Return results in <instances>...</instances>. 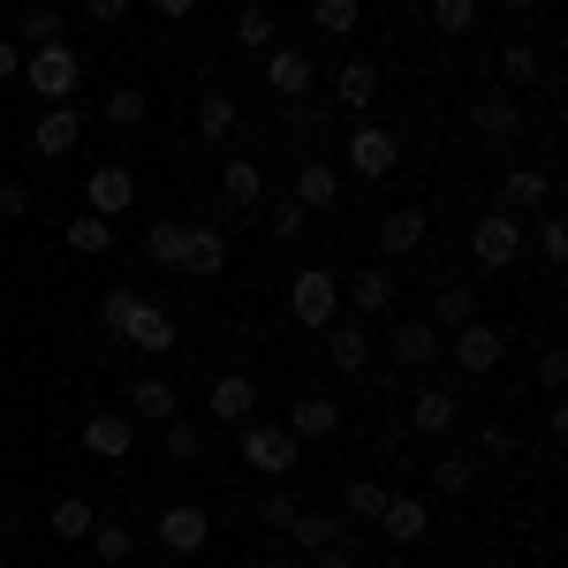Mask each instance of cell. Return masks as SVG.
Segmentation results:
<instances>
[{
  "mask_svg": "<svg viewBox=\"0 0 568 568\" xmlns=\"http://www.w3.org/2000/svg\"><path fill=\"white\" fill-rule=\"evenodd\" d=\"M342 160H349V175L379 182V175H394V168H402V136L379 130V122H356L349 144H342Z\"/></svg>",
  "mask_w": 568,
  "mask_h": 568,
  "instance_id": "5",
  "label": "cell"
},
{
  "mask_svg": "<svg viewBox=\"0 0 568 568\" xmlns=\"http://www.w3.org/2000/svg\"><path fill=\"white\" fill-rule=\"evenodd\" d=\"M288 311H296V326H334L342 318V273H326V265H304L296 281H288Z\"/></svg>",
  "mask_w": 568,
  "mask_h": 568,
  "instance_id": "2",
  "label": "cell"
},
{
  "mask_svg": "<svg viewBox=\"0 0 568 568\" xmlns=\"http://www.w3.org/2000/svg\"><path fill=\"white\" fill-rule=\"evenodd\" d=\"M61 39H69V16H61L53 0H31V8H23V23H16V45L31 53V45H61Z\"/></svg>",
  "mask_w": 568,
  "mask_h": 568,
  "instance_id": "24",
  "label": "cell"
},
{
  "mask_svg": "<svg viewBox=\"0 0 568 568\" xmlns=\"http://www.w3.org/2000/svg\"><path fill=\"white\" fill-rule=\"evenodd\" d=\"M409 425H417V433H455V394H447V387H417Z\"/></svg>",
  "mask_w": 568,
  "mask_h": 568,
  "instance_id": "30",
  "label": "cell"
},
{
  "mask_svg": "<svg viewBox=\"0 0 568 568\" xmlns=\"http://www.w3.org/2000/svg\"><path fill=\"white\" fill-rule=\"evenodd\" d=\"M493 8H508V16H524V8H538V0H493Z\"/></svg>",
  "mask_w": 568,
  "mask_h": 568,
  "instance_id": "55",
  "label": "cell"
},
{
  "mask_svg": "<svg viewBox=\"0 0 568 568\" xmlns=\"http://www.w3.org/2000/svg\"><path fill=\"white\" fill-rule=\"evenodd\" d=\"M447 356H455V372L485 379V372L508 356V334H500V326H485V318H470V326H455V349H447Z\"/></svg>",
  "mask_w": 568,
  "mask_h": 568,
  "instance_id": "8",
  "label": "cell"
},
{
  "mask_svg": "<svg viewBox=\"0 0 568 568\" xmlns=\"http://www.w3.org/2000/svg\"><path fill=\"white\" fill-rule=\"evenodd\" d=\"M546 205H554V175H546V168H508V175H500V213H546Z\"/></svg>",
  "mask_w": 568,
  "mask_h": 568,
  "instance_id": "13",
  "label": "cell"
},
{
  "mask_svg": "<svg viewBox=\"0 0 568 568\" xmlns=\"http://www.w3.org/2000/svg\"><path fill=\"white\" fill-rule=\"evenodd\" d=\"M197 136H235V99H227V91H205V99H197Z\"/></svg>",
  "mask_w": 568,
  "mask_h": 568,
  "instance_id": "36",
  "label": "cell"
},
{
  "mask_svg": "<svg viewBox=\"0 0 568 568\" xmlns=\"http://www.w3.org/2000/svg\"><path fill=\"white\" fill-rule=\"evenodd\" d=\"M258 524L265 530H288V524H296V493H288V485H273V493L258 500Z\"/></svg>",
  "mask_w": 568,
  "mask_h": 568,
  "instance_id": "46",
  "label": "cell"
},
{
  "mask_svg": "<svg viewBox=\"0 0 568 568\" xmlns=\"http://www.w3.org/2000/svg\"><path fill=\"white\" fill-rule=\"evenodd\" d=\"M91 524H99V508H91V500H77V493H61V500L45 508V530H53V538H69V546H84Z\"/></svg>",
  "mask_w": 568,
  "mask_h": 568,
  "instance_id": "26",
  "label": "cell"
},
{
  "mask_svg": "<svg viewBox=\"0 0 568 568\" xmlns=\"http://www.w3.org/2000/svg\"><path fill=\"white\" fill-rule=\"evenodd\" d=\"M31 213V190L23 182H0V220H23Z\"/></svg>",
  "mask_w": 568,
  "mask_h": 568,
  "instance_id": "51",
  "label": "cell"
},
{
  "mask_svg": "<svg viewBox=\"0 0 568 568\" xmlns=\"http://www.w3.org/2000/svg\"><path fill=\"white\" fill-rule=\"evenodd\" d=\"M425 227H433V220H425V205H402V213H387V220H379V258H409V251L425 243Z\"/></svg>",
  "mask_w": 568,
  "mask_h": 568,
  "instance_id": "23",
  "label": "cell"
},
{
  "mask_svg": "<svg viewBox=\"0 0 568 568\" xmlns=\"http://www.w3.org/2000/svg\"><path fill=\"white\" fill-rule=\"evenodd\" d=\"M77 439H84V455H99V463H122V455L136 447V417L130 409H91Z\"/></svg>",
  "mask_w": 568,
  "mask_h": 568,
  "instance_id": "9",
  "label": "cell"
},
{
  "mask_svg": "<svg viewBox=\"0 0 568 568\" xmlns=\"http://www.w3.org/2000/svg\"><path fill=\"white\" fill-rule=\"evenodd\" d=\"M205 538H213V516H205L197 500L160 508V546H168V554H205Z\"/></svg>",
  "mask_w": 568,
  "mask_h": 568,
  "instance_id": "12",
  "label": "cell"
},
{
  "mask_svg": "<svg viewBox=\"0 0 568 568\" xmlns=\"http://www.w3.org/2000/svg\"><path fill=\"white\" fill-rule=\"evenodd\" d=\"M122 342H130V349H175V318H168V311L160 304H144V296H136V311H130V326H122Z\"/></svg>",
  "mask_w": 568,
  "mask_h": 568,
  "instance_id": "22",
  "label": "cell"
},
{
  "mask_svg": "<svg viewBox=\"0 0 568 568\" xmlns=\"http://www.w3.org/2000/svg\"><path fill=\"white\" fill-rule=\"evenodd\" d=\"M288 433L296 439H334L342 433V402H334V394H296V402H288Z\"/></svg>",
  "mask_w": 568,
  "mask_h": 568,
  "instance_id": "16",
  "label": "cell"
},
{
  "mask_svg": "<svg viewBox=\"0 0 568 568\" xmlns=\"http://www.w3.org/2000/svg\"><path fill=\"white\" fill-rule=\"evenodd\" d=\"M387 356L402 364V372H425V364L439 356V326H433V318H402L394 342H387Z\"/></svg>",
  "mask_w": 568,
  "mask_h": 568,
  "instance_id": "18",
  "label": "cell"
},
{
  "mask_svg": "<svg viewBox=\"0 0 568 568\" xmlns=\"http://www.w3.org/2000/svg\"><path fill=\"white\" fill-rule=\"evenodd\" d=\"M356 23H364L356 0H311V31H318V39H349Z\"/></svg>",
  "mask_w": 568,
  "mask_h": 568,
  "instance_id": "33",
  "label": "cell"
},
{
  "mask_svg": "<svg viewBox=\"0 0 568 568\" xmlns=\"http://www.w3.org/2000/svg\"><path fill=\"white\" fill-rule=\"evenodd\" d=\"M311 84H318V61H311L304 45H273V53H265V91H273V99L296 106V99H311Z\"/></svg>",
  "mask_w": 568,
  "mask_h": 568,
  "instance_id": "7",
  "label": "cell"
},
{
  "mask_svg": "<svg viewBox=\"0 0 568 568\" xmlns=\"http://www.w3.org/2000/svg\"><path fill=\"white\" fill-rule=\"evenodd\" d=\"M326 364H334V372H364V364H372L364 318H334V326H326Z\"/></svg>",
  "mask_w": 568,
  "mask_h": 568,
  "instance_id": "20",
  "label": "cell"
},
{
  "mask_svg": "<svg viewBox=\"0 0 568 568\" xmlns=\"http://www.w3.org/2000/svg\"><path fill=\"white\" fill-rule=\"evenodd\" d=\"M273 39H281L273 8H258V0H243V8H235V45H258V53H273Z\"/></svg>",
  "mask_w": 568,
  "mask_h": 568,
  "instance_id": "32",
  "label": "cell"
},
{
  "mask_svg": "<svg viewBox=\"0 0 568 568\" xmlns=\"http://www.w3.org/2000/svg\"><path fill=\"white\" fill-rule=\"evenodd\" d=\"M220 197H227L235 213H251V205L265 197V175H258V160H227V168H220Z\"/></svg>",
  "mask_w": 568,
  "mask_h": 568,
  "instance_id": "28",
  "label": "cell"
},
{
  "mask_svg": "<svg viewBox=\"0 0 568 568\" xmlns=\"http://www.w3.org/2000/svg\"><path fill=\"white\" fill-rule=\"evenodd\" d=\"M152 16H168V23H182V16H197V0H144Z\"/></svg>",
  "mask_w": 568,
  "mask_h": 568,
  "instance_id": "54",
  "label": "cell"
},
{
  "mask_svg": "<svg viewBox=\"0 0 568 568\" xmlns=\"http://www.w3.org/2000/svg\"><path fill=\"white\" fill-rule=\"evenodd\" d=\"M478 455H485V463H508V455H516V433H508V425H485V433H478Z\"/></svg>",
  "mask_w": 568,
  "mask_h": 568,
  "instance_id": "47",
  "label": "cell"
},
{
  "mask_svg": "<svg viewBox=\"0 0 568 568\" xmlns=\"http://www.w3.org/2000/svg\"><path fill=\"white\" fill-rule=\"evenodd\" d=\"M23 84L39 91L45 106H61L69 91L84 84V53H77L69 39H61V45H31V53H23Z\"/></svg>",
  "mask_w": 568,
  "mask_h": 568,
  "instance_id": "1",
  "label": "cell"
},
{
  "mask_svg": "<svg viewBox=\"0 0 568 568\" xmlns=\"http://www.w3.org/2000/svg\"><path fill=\"white\" fill-rule=\"evenodd\" d=\"M470 258H478L485 273L516 265V258H524V220L500 213V205H493V213H478V220H470Z\"/></svg>",
  "mask_w": 568,
  "mask_h": 568,
  "instance_id": "4",
  "label": "cell"
},
{
  "mask_svg": "<svg viewBox=\"0 0 568 568\" xmlns=\"http://www.w3.org/2000/svg\"><path fill=\"white\" fill-rule=\"evenodd\" d=\"M8 77H23V45L16 39H0V84H8Z\"/></svg>",
  "mask_w": 568,
  "mask_h": 568,
  "instance_id": "53",
  "label": "cell"
},
{
  "mask_svg": "<svg viewBox=\"0 0 568 568\" xmlns=\"http://www.w3.org/2000/svg\"><path fill=\"white\" fill-rule=\"evenodd\" d=\"M288 538H296V554H326L334 538H349L342 530V516H318V508H296V524H288Z\"/></svg>",
  "mask_w": 568,
  "mask_h": 568,
  "instance_id": "29",
  "label": "cell"
},
{
  "mask_svg": "<svg viewBox=\"0 0 568 568\" xmlns=\"http://www.w3.org/2000/svg\"><path fill=\"white\" fill-rule=\"evenodd\" d=\"M304 205H296V197H281V213H273V235H281V243H296V235H304Z\"/></svg>",
  "mask_w": 568,
  "mask_h": 568,
  "instance_id": "48",
  "label": "cell"
},
{
  "mask_svg": "<svg viewBox=\"0 0 568 568\" xmlns=\"http://www.w3.org/2000/svg\"><path fill=\"white\" fill-rule=\"evenodd\" d=\"M130 417H152V425L182 417V394H175V379H136V387H130Z\"/></svg>",
  "mask_w": 568,
  "mask_h": 568,
  "instance_id": "27",
  "label": "cell"
},
{
  "mask_svg": "<svg viewBox=\"0 0 568 568\" xmlns=\"http://www.w3.org/2000/svg\"><path fill=\"white\" fill-rule=\"evenodd\" d=\"M258 568H304V561H258Z\"/></svg>",
  "mask_w": 568,
  "mask_h": 568,
  "instance_id": "56",
  "label": "cell"
},
{
  "mask_svg": "<svg viewBox=\"0 0 568 568\" xmlns=\"http://www.w3.org/2000/svg\"><path fill=\"white\" fill-rule=\"evenodd\" d=\"M182 243H190V220H160V227H144V258L168 265V273L182 265Z\"/></svg>",
  "mask_w": 568,
  "mask_h": 568,
  "instance_id": "31",
  "label": "cell"
},
{
  "mask_svg": "<svg viewBox=\"0 0 568 568\" xmlns=\"http://www.w3.org/2000/svg\"><path fill=\"white\" fill-rule=\"evenodd\" d=\"M130 205H136V175H130V168H91V175H84V213L122 220Z\"/></svg>",
  "mask_w": 568,
  "mask_h": 568,
  "instance_id": "10",
  "label": "cell"
},
{
  "mask_svg": "<svg viewBox=\"0 0 568 568\" xmlns=\"http://www.w3.org/2000/svg\"><path fill=\"white\" fill-rule=\"evenodd\" d=\"M470 136H478L485 152H508V144L524 136V99H508V91L470 99Z\"/></svg>",
  "mask_w": 568,
  "mask_h": 568,
  "instance_id": "6",
  "label": "cell"
},
{
  "mask_svg": "<svg viewBox=\"0 0 568 568\" xmlns=\"http://www.w3.org/2000/svg\"><path fill=\"white\" fill-rule=\"evenodd\" d=\"M311 568H364V561H356V546H349V538H334L326 554H311Z\"/></svg>",
  "mask_w": 568,
  "mask_h": 568,
  "instance_id": "50",
  "label": "cell"
},
{
  "mask_svg": "<svg viewBox=\"0 0 568 568\" xmlns=\"http://www.w3.org/2000/svg\"><path fill=\"white\" fill-rule=\"evenodd\" d=\"M175 273H190V281H213V273H227V235L220 227H190V243H182V265Z\"/></svg>",
  "mask_w": 568,
  "mask_h": 568,
  "instance_id": "19",
  "label": "cell"
},
{
  "mask_svg": "<svg viewBox=\"0 0 568 568\" xmlns=\"http://www.w3.org/2000/svg\"><path fill=\"white\" fill-rule=\"evenodd\" d=\"M470 23H478V0H433V31L439 39H470Z\"/></svg>",
  "mask_w": 568,
  "mask_h": 568,
  "instance_id": "38",
  "label": "cell"
},
{
  "mask_svg": "<svg viewBox=\"0 0 568 568\" xmlns=\"http://www.w3.org/2000/svg\"><path fill=\"white\" fill-rule=\"evenodd\" d=\"M160 455H168V463H197V455H205V425L168 417V425H160Z\"/></svg>",
  "mask_w": 568,
  "mask_h": 568,
  "instance_id": "34",
  "label": "cell"
},
{
  "mask_svg": "<svg viewBox=\"0 0 568 568\" xmlns=\"http://www.w3.org/2000/svg\"><path fill=\"white\" fill-rule=\"evenodd\" d=\"M91 546H99V561L106 568H122L136 554V530H122V524H91Z\"/></svg>",
  "mask_w": 568,
  "mask_h": 568,
  "instance_id": "41",
  "label": "cell"
},
{
  "mask_svg": "<svg viewBox=\"0 0 568 568\" xmlns=\"http://www.w3.org/2000/svg\"><path fill=\"white\" fill-rule=\"evenodd\" d=\"M61 235H69V251H84V258H106V251H114V227H106L99 213H77Z\"/></svg>",
  "mask_w": 568,
  "mask_h": 568,
  "instance_id": "35",
  "label": "cell"
},
{
  "mask_svg": "<svg viewBox=\"0 0 568 568\" xmlns=\"http://www.w3.org/2000/svg\"><path fill=\"white\" fill-rule=\"evenodd\" d=\"M478 318V288H439L433 296V326H470Z\"/></svg>",
  "mask_w": 568,
  "mask_h": 568,
  "instance_id": "37",
  "label": "cell"
},
{
  "mask_svg": "<svg viewBox=\"0 0 568 568\" xmlns=\"http://www.w3.org/2000/svg\"><path fill=\"white\" fill-rule=\"evenodd\" d=\"M342 508H349V524H379V508H387V485L356 478L349 493H342Z\"/></svg>",
  "mask_w": 568,
  "mask_h": 568,
  "instance_id": "40",
  "label": "cell"
},
{
  "mask_svg": "<svg viewBox=\"0 0 568 568\" xmlns=\"http://www.w3.org/2000/svg\"><path fill=\"white\" fill-rule=\"evenodd\" d=\"M296 205H304V213L342 205V175H334V160H304V168H296Z\"/></svg>",
  "mask_w": 568,
  "mask_h": 568,
  "instance_id": "25",
  "label": "cell"
},
{
  "mask_svg": "<svg viewBox=\"0 0 568 568\" xmlns=\"http://www.w3.org/2000/svg\"><path fill=\"white\" fill-rule=\"evenodd\" d=\"M379 568H409V561H379Z\"/></svg>",
  "mask_w": 568,
  "mask_h": 568,
  "instance_id": "57",
  "label": "cell"
},
{
  "mask_svg": "<svg viewBox=\"0 0 568 568\" xmlns=\"http://www.w3.org/2000/svg\"><path fill=\"white\" fill-rule=\"evenodd\" d=\"M379 99V61H364V53H349L342 69H334V106H372Z\"/></svg>",
  "mask_w": 568,
  "mask_h": 568,
  "instance_id": "21",
  "label": "cell"
},
{
  "mask_svg": "<svg viewBox=\"0 0 568 568\" xmlns=\"http://www.w3.org/2000/svg\"><path fill=\"white\" fill-rule=\"evenodd\" d=\"M433 485H439V493H470V485H478V463H470V455H439Z\"/></svg>",
  "mask_w": 568,
  "mask_h": 568,
  "instance_id": "43",
  "label": "cell"
},
{
  "mask_svg": "<svg viewBox=\"0 0 568 568\" xmlns=\"http://www.w3.org/2000/svg\"><path fill=\"white\" fill-rule=\"evenodd\" d=\"M130 8H136V0H84V16H91V23H122Z\"/></svg>",
  "mask_w": 568,
  "mask_h": 568,
  "instance_id": "52",
  "label": "cell"
},
{
  "mask_svg": "<svg viewBox=\"0 0 568 568\" xmlns=\"http://www.w3.org/2000/svg\"><path fill=\"white\" fill-rule=\"evenodd\" d=\"M243 463H251L258 478L281 485L296 463H304V439L288 433V425H258V417H251V425H243Z\"/></svg>",
  "mask_w": 568,
  "mask_h": 568,
  "instance_id": "3",
  "label": "cell"
},
{
  "mask_svg": "<svg viewBox=\"0 0 568 568\" xmlns=\"http://www.w3.org/2000/svg\"><path fill=\"white\" fill-rule=\"evenodd\" d=\"M205 409H213V425H251V409H258V387H251L243 372H220L213 394H205Z\"/></svg>",
  "mask_w": 568,
  "mask_h": 568,
  "instance_id": "17",
  "label": "cell"
},
{
  "mask_svg": "<svg viewBox=\"0 0 568 568\" xmlns=\"http://www.w3.org/2000/svg\"><path fill=\"white\" fill-rule=\"evenodd\" d=\"M561 379H568V356H561V349H546V356H538V387L561 394Z\"/></svg>",
  "mask_w": 568,
  "mask_h": 568,
  "instance_id": "49",
  "label": "cell"
},
{
  "mask_svg": "<svg viewBox=\"0 0 568 568\" xmlns=\"http://www.w3.org/2000/svg\"><path fill=\"white\" fill-rule=\"evenodd\" d=\"M342 296H349V311H356V318H372V311H387V304H394V265H387V258L356 265L349 281H342Z\"/></svg>",
  "mask_w": 568,
  "mask_h": 568,
  "instance_id": "14",
  "label": "cell"
},
{
  "mask_svg": "<svg viewBox=\"0 0 568 568\" xmlns=\"http://www.w3.org/2000/svg\"><path fill=\"white\" fill-rule=\"evenodd\" d=\"M130 311H136V288H106V296H99V326H106V334L122 342V326H130Z\"/></svg>",
  "mask_w": 568,
  "mask_h": 568,
  "instance_id": "44",
  "label": "cell"
},
{
  "mask_svg": "<svg viewBox=\"0 0 568 568\" xmlns=\"http://www.w3.org/2000/svg\"><path fill=\"white\" fill-rule=\"evenodd\" d=\"M379 530H387L394 546H417V538H433V508H425L417 493H387V508H379Z\"/></svg>",
  "mask_w": 568,
  "mask_h": 568,
  "instance_id": "15",
  "label": "cell"
},
{
  "mask_svg": "<svg viewBox=\"0 0 568 568\" xmlns=\"http://www.w3.org/2000/svg\"><path fill=\"white\" fill-rule=\"evenodd\" d=\"M144 106H152V99H144V91H106V99H99V114H106V122H114V130H136V122H144Z\"/></svg>",
  "mask_w": 568,
  "mask_h": 568,
  "instance_id": "39",
  "label": "cell"
},
{
  "mask_svg": "<svg viewBox=\"0 0 568 568\" xmlns=\"http://www.w3.org/2000/svg\"><path fill=\"white\" fill-rule=\"evenodd\" d=\"M530 235H538V251H546L554 265L568 258V220L554 213V205H546V213H530Z\"/></svg>",
  "mask_w": 568,
  "mask_h": 568,
  "instance_id": "42",
  "label": "cell"
},
{
  "mask_svg": "<svg viewBox=\"0 0 568 568\" xmlns=\"http://www.w3.org/2000/svg\"><path fill=\"white\" fill-rule=\"evenodd\" d=\"M77 144H84V114L77 106H45L39 122H31V152L39 160H69Z\"/></svg>",
  "mask_w": 568,
  "mask_h": 568,
  "instance_id": "11",
  "label": "cell"
},
{
  "mask_svg": "<svg viewBox=\"0 0 568 568\" xmlns=\"http://www.w3.org/2000/svg\"><path fill=\"white\" fill-rule=\"evenodd\" d=\"M500 77H508V84H530V77H538V45H500Z\"/></svg>",
  "mask_w": 568,
  "mask_h": 568,
  "instance_id": "45",
  "label": "cell"
}]
</instances>
